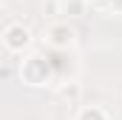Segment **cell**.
<instances>
[{
  "label": "cell",
  "instance_id": "6da1fadb",
  "mask_svg": "<svg viewBox=\"0 0 122 120\" xmlns=\"http://www.w3.org/2000/svg\"><path fill=\"white\" fill-rule=\"evenodd\" d=\"M20 80L26 86H31V89L48 86L51 83V66H48V60L29 49L26 57H23V63H20Z\"/></svg>",
  "mask_w": 122,
  "mask_h": 120
},
{
  "label": "cell",
  "instance_id": "7a4b0ae2",
  "mask_svg": "<svg viewBox=\"0 0 122 120\" xmlns=\"http://www.w3.org/2000/svg\"><path fill=\"white\" fill-rule=\"evenodd\" d=\"M0 43H3V49L9 54H26L31 46H34V34L23 23H9L3 29V34H0Z\"/></svg>",
  "mask_w": 122,
  "mask_h": 120
},
{
  "label": "cell",
  "instance_id": "3957f363",
  "mask_svg": "<svg viewBox=\"0 0 122 120\" xmlns=\"http://www.w3.org/2000/svg\"><path fill=\"white\" fill-rule=\"evenodd\" d=\"M43 40H46V46H48V49L65 52V49H71V46L77 43V31H74V26H71L68 20H54V23H48V26H46Z\"/></svg>",
  "mask_w": 122,
  "mask_h": 120
},
{
  "label": "cell",
  "instance_id": "277c9868",
  "mask_svg": "<svg viewBox=\"0 0 122 120\" xmlns=\"http://www.w3.org/2000/svg\"><path fill=\"white\" fill-rule=\"evenodd\" d=\"M57 97H60L65 106H80V100H82V86L77 83V80H65L57 86Z\"/></svg>",
  "mask_w": 122,
  "mask_h": 120
},
{
  "label": "cell",
  "instance_id": "5b68a950",
  "mask_svg": "<svg viewBox=\"0 0 122 120\" xmlns=\"http://www.w3.org/2000/svg\"><path fill=\"white\" fill-rule=\"evenodd\" d=\"M74 120H111V114L102 106H80L77 114H74Z\"/></svg>",
  "mask_w": 122,
  "mask_h": 120
}]
</instances>
